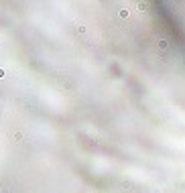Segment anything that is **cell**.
I'll list each match as a JSON object with an SVG mask.
<instances>
[{
    "label": "cell",
    "instance_id": "2",
    "mask_svg": "<svg viewBox=\"0 0 185 193\" xmlns=\"http://www.w3.org/2000/svg\"><path fill=\"white\" fill-rule=\"evenodd\" d=\"M0 77H4V71H2V69H0Z\"/></svg>",
    "mask_w": 185,
    "mask_h": 193
},
{
    "label": "cell",
    "instance_id": "1",
    "mask_svg": "<svg viewBox=\"0 0 185 193\" xmlns=\"http://www.w3.org/2000/svg\"><path fill=\"white\" fill-rule=\"evenodd\" d=\"M12 138H14V140H20V138H22V134H20V132H14V134H12Z\"/></svg>",
    "mask_w": 185,
    "mask_h": 193
}]
</instances>
